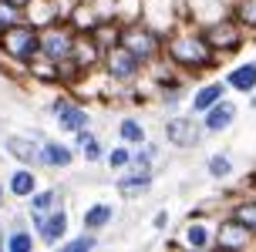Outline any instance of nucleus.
<instances>
[{
    "instance_id": "obj_1",
    "label": "nucleus",
    "mask_w": 256,
    "mask_h": 252,
    "mask_svg": "<svg viewBox=\"0 0 256 252\" xmlns=\"http://www.w3.org/2000/svg\"><path fill=\"white\" fill-rule=\"evenodd\" d=\"M162 54L179 67L182 74H189L192 81H202V74H209V71L219 67V57L212 54V47L202 37V27L189 24V20L179 24L172 34H166Z\"/></svg>"
},
{
    "instance_id": "obj_2",
    "label": "nucleus",
    "mask_w": 256,
    "mask_h": 252,
    "mask_svg": "<svg viewBox=\"0 0 256 252\" xmlns=\"http://www.w3.org/2000/svg\"><path fill=\"white\" fill-rule=\"evenodd\" d=\"M48 111H51V121L54 128L61 131V135H71L74 138L78 131H84V128H91V108L84 104V101H78L74 94L68 88H61L58 94L51 98V104H48Z\"/></svg>"
},
{
    "instance_id": "obj_3",
    "label": "nucleus",
    "mask_w": 256,
    "mask_h": 252,
    "mask_svg": "<svg viewBox=\"0 0 256 252\" xmlns=\"http://www.w3.org/2000/svg\"><path fill=\"white\" fill-rule=\"evenodd\" d=\"M162 138H166L168 148L176 151H192L199 148L206 141V128H202V118L192 111H172L162 121Z\"/></svg>"
},
{
    "instance_id": "obj_4",
    "label": "nucleus",
    "mask_w": 256,
    "mask_h": 252,
    "mask_svg": "<svg viewBox=\"0 0 256 252\" xmlns=\"http://www.w3.org/2000/svg\"><path fill=\"white\" fill-rule=\"evenodd\" d=\"M202 37L206 44L212 47V54H216L219 61H226V57H236L240 50L246 47V27L236 24L230 13L226 17H219V20H212V24H202Z\"/></svg>"
},
{
    "instance_id": "obj_5",
    "label": "nucleus",
    "mask_w": 256,
    "mask_h": 252,
    "mask_svg": "<svg viewBox=\"0 0 256 252\" xmlns=\"http://www.w3.org/2000/svg\"><path fill=\"white\" fill-rule=\"evenodd\" d=\"M102 71L108 74V81H112L115 88H128V84L142 81L145 64H142L125 44H115L112 50H104V54H102Z\"/></svg>"
},
{
    "instance_id": "obj_6",
    "label": "nucleus",
    "mask_w": 256,
    "mask_h": 252,
    "mask_svg": "<svg viewBox=\"0 0 256 252\" xmlns=\"http://www.w3.org/2000/svg\"><path fill=\"white\" fill-rule=\"evenodd\" d=\"M0 54L17 64H27L38 54V27L27 24V20H17V24L4 27L0 30Z\"/></svg>"
},
{
    "instance_id": "obj_7",
    "label": "nucleus",
    "mask_w": 256,
    "mask_h": 252,
    "mask_svg": "<svg viewBox=\"0 0 256 252\" xmlns=\"http://www.w3.org/2000/svg\"><path fill=\"white\" fill-rule=\"evenodd\" d=\"M122 44H125L142 64H148V61H155V57H162V44H166V37H162L158 30H152L148 24L132 20V24L122 27Z\"/></svg>"
},
{
    "instance_id": "obj_8",
    "label": "nucleus",
    "mask_w": 256,
    "mask_h": 252,
    "mask_svg": "<svg viewBox=\"0 0 256 252\" xmlns=\"http://www.w3.org/2000/svg\"><path fill=\"white\" fill-rule=\"evenodd\" d=\"M74 37H78V30L68 24V20H54V24L38 30V54H44V57H51V61L58 64V61H64V57H71Z\"/></svg>"
},
{
    "instance_id": "obj_9",
    "label": "nucleus",
    "mask_w": 256,
    "mask_h": 252,
    "mask_svg": "<svg viewBox=\"0 0 256 252\" xmlns=\"http://www.w3.org/2000/svg\"><path fill=\"white\" fill-rule=\"evenodd\" d=\"M212 246L222 252H243L256 246V232L246 229L243 222H236L232 215H216V226H212Z\"/></svg>"
},
{
    "instance_id": "obj_10",
    "label": "nucleus",
    "mask_w": 256,
    "mask_h": 252,
    "mask_svg": "<svg viewBox=\"0 0 256 252\" xmlns=\"http://www.w3.org/2000/svg\"><path fill=\"white\" fill-rule=\"evenodd\" d=\"M27 222L34 229V236H38L40 246H48V249H58L61 239H68V232H71V215L64 205L51 209L48 215H27Z\"/></svg>"
},
{
    "instance_id": "obj_11",
    "label": "nucleus",
    "mask_w": 256,
    "mask_h": 252,
    "mask_svg": "<svg viewBox=\"0 0 256 252\" xmlns=\"http://www.w3.org/2000/svg\"><path fill=\"white\" fill-rule=\"evenodd\" d=\"M138 20L166 37V34H172L179 24H186V13H182V3H176V0H142V17Z\"/></svg>"
},
{
    "instance_id": "obj_12",
    "label": "nucleus",
    "mask_w": 256,
    "mask_h": 252,
    "mask_svg": "<svg viewBox=\"0 0 256 252\" xmlns=\"http://www.w3.org/2000/svg\"><path fill=\"white\" fill-rule=\"evenodd\" d=\"M48 138L40 128H20V131H7L4 135V151L7 158L20 165H38V151H40V141Z\"/></svg>"
},
{
    "instance_id": "obj_13",
    "label": "nucleus",
    "mask_w": 256,
    "mask_h": 252,
    "mask_svg": "<svg viewBox=\"0 0 256 252\" xmlns=\"http://www.w3.org/2000/svg\"><path fill=\"white\" fill-rule=\"evenodd\" d=\"M152 185H155V168H138V165L122 168L115 178V192H118V199H125V202H142L152 192Z\"/></svg>"
},
{
    "instance_id": "obj_14",
    "label": "nucleus",
    "mask_w": 256,
    "mask_h": 252,
    "mask_svg": "<svg viewBox=\"0 0 256 252\" xmlns=\"http://www.w3.org/2000/svg\"><path fill=\"white\" fill-rule=\"evenodd\" d=\"M212 226H216V219H209L206 209H199V212L189 215V222L182 226L179 246H186V249H212Z\"/></svg>"
},
{
    "instance_id": "obj_15",
    "label": "nucleus",
    "mask_w": 256,
    "mask_h": 252,
    "mask_svg": "<svg viewBox=\"0 0 256 252\" xmlns=\"http://www.w3.org/2000/svg\"><path fill=\"white\" fill-rule=\"evenodd\" d=\"M74 158H78V151H74V145H68V141H61V138H44L40 141V151H38V165L34 168H71L74 165Z\"/></svg>"
},
{
    "instance_id": "obj_16",
    "label": "nucleus",
    "mask_w": 256,
    "mask_h": 252,
    "mask_svg": "<svg viewBox=\"0 0 256 252\" xmlns=\"http://www.w3.org/2000/svg\"><path fill=\"white\" fill-rule=\"evenodd\" d=\"M202 118V128H206V135H222V131H230L232 125H236V118H240V104L226 94L222 101H216L209 111L199 114Z\"/></svg>"
},
{
    "instance_id": "obj_17",
    "label": "nucleus",
    "mask_w": 256,
    "mask_h": 252,
    "mask_svg": "<svg viewBox=\"0 0 256 252\" xmlns=\"http://www.w3.org/2000/svg\"><path fill=\"white\" fill-rule=\"evenodd\" d=\"M226 94H230V88H226V81H222V77L196 81V88L189 91V111L192 114H202V111H209L216 101H222Z\"/></svg>"
},
{
    "instance_id": "obj_18",
    "label": "nucleus",
    "mask_w": 256,
    "mask_h": 252,
    "mask_svg": "<svg viewBox=\"0 0 256 252\" xmlns=\"http://www.w3.org/2000/svg\"><path fill=\"white\" fill-rule=\"evenodd\" d=\"M182 13H186L189 24L202 27V24H212L219 17H226L230 0H182Z\"/></svg>"
},
{
    "instance_id": "obj_19",
    "label": "nucleus",
    "mask_w": 256,
    "mask_h": 252,
    "mask_svg": "<svg viewBox=\"0 0 256 252\" xmlns=\"http://www.w3.org/2000/svg\"><path fill=\"white\" fill-rule=\"evenodd\" d=\"M4 185H7V195H10V199L24 202L27 195H30V192L40 185L38 168H34V165H20V162H17L10 172H7V182H4Z\"/></svg>"
},
{
    "instance_id": "obj_20",
    "label": "nucleus",
    "mask_w": 256,
    "mask_h": 252,
    "mask_svg": "<svg viewBox=\"0 0 256 252\" xmlns=\"http://www.w3.org/2000/svg\"><path fill=\"white\" fill-rule=\"evenodd\" d=\"M222 81H226V88H230V91H236V94L250 98V94L256 91V57L232 64L230 71L222 74Z\"/></svg>"
},
{
    "instance_id": "obj_21",
    "label": "nucleus",
    "mask_w": 256,
    "mask_h": 252,
    "mask_svg": "<svg viewBox=\"0 0 256 252\" xmlns=\"http://www.w3.org/2000/svg\"><path fill=\"white\" fill-rule=\"evenodd\" d=\"M115 219H118V209L112 205V202H91L88 209L81 212V229L102 236L108 226H115Z\"/></svg>"
},
{
    "instance_id": "obj_22",
    "label": "nucleus",
    "mask_w": 256,
    "mask_h": 252,
    "mask_svg": "<svg viewBox=\"0 0 256 252\" xmlns=\"http://www.w3.org/2000/svg\"><path fill=\"white\" fill-rule=\"evenodd\" d=\"M71 61H74V67L81 74H88V71H94V67L102 64V47H98L88 34H78L74 47H71Z\"/></svg>"
},
{
    "instance_id": "obj_23",
    "label": "nucleus",
    "mask_w": 256,
    "mask_h": 252,
    "mask_svg": "<svg viewBox=\"0 0 256 252\" xmlns=\"http://www.w3.org/2000/svg\"><path fill=\"white\" fill-rule=\"evenodd\" d=\"M61 199H64V195H61L58 185H48V189H40V185H38V189L24 199V212L27 215H48L51 209L61 205Z\"/></svg>"
},
{
    "instance_id": "obj_24",
    "label": "nucleus",
    "mask_w": 256,
    "mask_h": 252,
    "mask_svg": "<svg viewBox=\"0 0 256 252\" xmlns=\"http://www.w3.org/2000/svg\"><path fill=\"white\" fill-rule=\"evenodd\" d=\"M74 151H78V158L84 165H102L104 162V145H102V138L91 131V128H84V131H78L74 135Z\"/></svg>"
},
{
    "instance_id": "obj_25",
    "label": "nucleus",
    "mask_w": 256,
    "mask_h": 252,
    "mask_svg": "<svg viewBox=\"0 0 256 252\" xmlns=\"http://www.w3.org/2000/svg\"><path fill=\"white\" fill-rule=\"evenodd\" d=\"M24 20L27 24L40 27L61 20V10H58V0H24Z\"/></svg>"
},
{
    "instance_id": "obj_26",
    "label": "nucleus",
    "mask_w": 256,
    "mask_h": 252,
    "mask_svg": "<svg viewBox=\"0 0 256 252\" xmlns=\"http://www.w3.org/2000/svg\"><path fill=\"white\" fill-rule=\"evenodd\" d=\"M38 236L30 226H4V252H34Z\"/></svg>"
},
{
    "instance_id": "obj_27",
    "label": "nucleus",
    "mask_w": 256,
    "mask_h": 252,
    "mask_svg": "<svg viewBox=\"0 0 256 252\" xmlns=\"http://www.w3.org/2000/svg\"><path fill=\"white\" fill-rule=\"evenodd\" d=\"M64 20L74 27L78 34H91V30H94V24L102 20V13L94 10V3H91V0H78L74 7H71V13H68Z\"/></svg>"
},
{
    "instance_id": "obj_28",
    "label": "nucleus",
    "mask_w": 256,
    "mask_h": 252,
    "mask_svg": "<svg viewBox=\"0 0 256 252\" xmlns=\"http://www.w3.org/2000/svg\"><path fill=\"white\" fill-rule=\"evenodd\" d=\"M122 20H115V17H108V20H98V24H94V30H91L88 37L94 40V44H98V47H102V54L104 50H112L115 47V44H122Z\"/></svg>"
},
{
    "instance_id": "obj_29",
    "label": "nucleus",
    "mask_w": 256,
    "mask_h": 252,
    "mask_svg": "<svg viewBox=\"0 0 256 252\" xmlns=\"http://www.w3.org/2000/svg\"><path fill=\"white\" fill-rule=\"evenodd\" d=\"M115 135L118 141H125V145H142V141L148 138V128H145V121L142 118H135V114H122V121L115 125Z\"/></svg>"
},
{
    "instance_id": "obj_30",
    "label": "nucleus",
    "mask_w": 256,
    "mask_h": 252,
    "mask_svg": "<svg viewBox=\"0 0 256 252\" xmlns=\"http://www.w3.org/2000/svg\"><path fill=\"white\" fill-rule=\"evenodd\" d=\"M206 175L212 178V182H230V178L236 175V165H232L230 151H216V155H209V158H206Z\"/></svg>"
},
{
    "instance_id": "obj_31",
    "label": "nucleus",
    "mask_w": 256,
    "mask_h": 252,
    "mask_svg": "<svg viewBox=\"0 0 256 252\" xmlns=\"http://www.w3.org/2000/svg\"><path fill=\"white\" fill-rule=\"evenodd\" d=\"M226 215H232L236 222H243L246 229H253V232H256V195H253V192L240 195V199L226 209Z\"/></svg>"
},
{
    "instance_id": "obj_32",
    "label": "nucleus",
    "mask_w": 256,
    "mask_h": 252,
    "mask_svg": "<svg viewBox=\"0 0 256 252\" xmlns=\"http://www.w3.org/2000/svg\"><path fill=\"white\" fill-rule=\"evenodd\" d=\"M230 17L246 27V34L256 30V0H230Z\"/></svg>"
},
{
    "instance_id": "obj_33",
    "label": "nucleus",
    "mask_w": 256,
    "mask_h": 252,
    "mask_svg": "<svg viewBox=\"0 0 256 252\" xmlns=\"http://www.w3.org/2000/svg\"><path fill=\"white\" fill-rule=\"evenodd\" d=\"M98 246H102V236L88 232V229H81L71 239H61V252H91V249H98Z\"/></svg>"
},
{
    "instance_id": "obj_34",
    "label": "nucleus",
    "mask_w": 256,
    "mask_h": 252,
    "mask_svg": "<svg viewBox=\"0 0 256 252\" xmlns=\"http://www.w3.org/2000/svg\"><path fill=\"white\" fill-rule=\"evenodd\" d=\"M104 165H108L112 172H122V168H128V165H132V145H125V141L112 145V148L104 151Z\"/></svg>"
},
{
    "instance_id": "obj_35",
    "label": "nucleus",
    "mask_w": 256,
    "mask_h": 252,
    "mask_svg": "<svg viewBox=\"0 0 256 252\" xmlns=\"http://www.w3.org/2000/svg\"><path fill=\"white\" fill-rule=\"evenodd\" d=\"M142 17V0H115V20L132 24Z\"/></svg>"
},
{
    "instance_id": "obj_36",
    "label": "nucleus",
    "mask_w": 256,
    "mask_h": 252,
    "mask_svg": "<svg viewBox=\"0 0 256 252\" xmlns=\"http://www.w3.org/2000/svg\"><path fill=\"white\" fill-rule=\"evenodd\" d=\"M17 20H24V7L14 3V0H0V30L17 24Z\"/></svg>"
},
{
    "instance_id": "obj_37",
    "label": "nucleus",
    "mask_w": 256,
    "mask_h": 252,
    "mask_svg": "<svg viewBox=\"0 0 256 252\" xmlns=\"http://www.w3.org/2000/svg\"><path fill=\"white\" fill-rule=\"evenodd\" d=\"M168 219H172V215H168V209H158V212L152 215V229H155V232H166V229H168Z\"/></svg>"
},
{
    "instance_id": "obj_38",
    "label": "nucleus",
    "mask_w": 256,
    "mask_h": 252,
    "mask_svg": "<svg viewBox=\"0 0 256 252\" xmlns=\"http://www.w3.org/2000/svg\"><path fill=\"white\" fill-rule=\"evenodd\" d=\"M4 199H7V185H4V178H0V209H4Z\"/></svg>"
},
{
    "instance_id": "obj_39",
    "label": "nucleus",
    "mask_w": 256,
    "mask_h": 252,
    "mask_svg": "<svg viewBox=\"0 0 256 252\" xmlns=\"http://www.w3.org/2000/svg\"><path fill=\"white\" fill-rule=\"evenodd\" d=\"M14 3H20V7H24V0H14Z\"/></svg>"
}]
</instances>
